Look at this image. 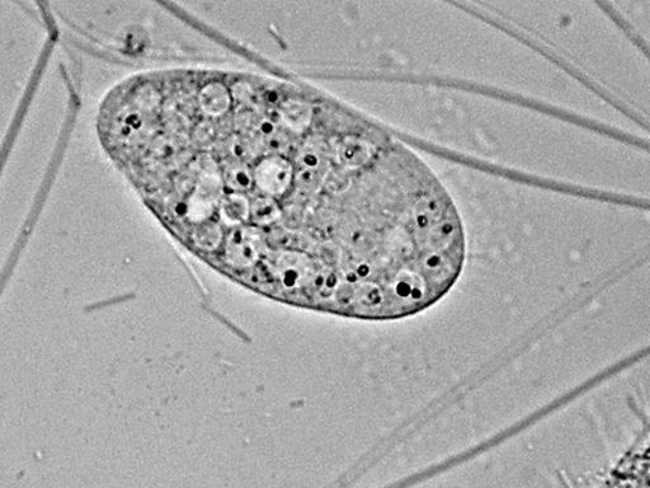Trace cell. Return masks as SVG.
<instances>
[{
  "instance_id": "9",
  "label": "cell",
  "mask_w": 650,
  "mask_h": 488,
  "mask_svg": "<svg viewBox=\"0 0 650 488\" xmlns=\"http://www.w3.org/2000/svg\"><path fill=\"white\" fill-rule=\"evenodd\" d=\"M225 185L230 187L233 191H246L251 187L253 182V175L247 167L233 166L224 173Z\"/></svg>"
},
{
  "instance_id": "7",
  "label": "cell",
  "mask_w": 650,
  "mask_h": 488,
  "mask_svg": "<svg viewBox=\"0 0 650 488\" xmlns=\"http://www.w3.org/2000/svg\"><path fill=\"white\" fill-rule=\"evenodd\" d=\"M221 237H223V232H221L220 225L206 220V222L197 225L195 234H193V242L202 250L211 251L219 246Z\"/></svg>"
},
{
  "instance_id": "5",
  "label": "cell",
  "mask_w": 650,
  "mask_h": 488,
  "mask_svg": "<svg viewBox=\"0 0 650 488\" xmlns=\"http://www.w3.org/2000/svg\"><path fill=\"white\" fill-rule=\"evenodd\" d=\"M221 217L226 223L240 224L249 219V201L240 192L225 197L220 205Z\"/></svg>"
},
{
  "instance_id": "3",
  "label": "cell",
  "mask_w": 650,
  "mask_h": 488,
  "mask_svg": "<svg viewBox=\"0 0 650 488\" xmlns=\"http://www.w3.org/2000/svg\"><path fill=\"white\" fill-rule=\"evenodd\" d=\"M229 261L235 266H251L257 260V247L246 232H235L228 244Z\"/></svg>"
},
{
  "instance_id": "1",
  "label": "cell",
  "mask_w": 650,
  "mask_h": 488,
  "mask_svg": "<svg viewBox=\"0 0 650 488\" xmlns=\"http://www.w3.org/2000/svg\"><path fill=\"white\" fill-rule=\"evenodd\" d=\"M221 194V182L214 164H206L204 171L197 178L195 190L188 197L186 204L187 218L192 223H204L218 208Z\"/></svg>"
},
{
  "instance_id": "8",
  "label": "cell",
  "mask_w": 650,
  "mask_h": 488,
  "mask_svg": "<svg viewBox=\"0 0 650 488\" xmlns=\"http://www.w3.org/2000/svg\"><path fill=\"white\" fill-rule=\"evenodd\" d=\"M310 115L312 112L309 107L300 102L286 103L281 110L282 120L295 131L303 130L308 126Z\"/></svg>"
},
{
  "instance_id": "4",
  "label": "cell",
  "mask_w": 650,
  "mask_h": 488,
  "mask_svg": "<svg viewBox=\"0 0 650 488\" xmlns=\"http://www.w3.org/2000/svg\"><path fill=\"white\" fill-rule=\"evenodd\" d=\"M202 110L207 115L218 116L229 109L230 97L228 91L220 83H210L200 93Z\"/></svg>"
},
{
  "instance_id": "6",
  "label": "cell",
  "mask_w": 650,
  "mask_h": 488,
  "mask_svg": "<svg viewBox=\"0 0 650 488\" xmlns=\"http://www.w3.org/2000/svg\"><path fill=\"white\" fill-rule=\"evenodd\" d=\"M249 217H252L254 223L270 224L280 217L279 205L270 196L257 197L252 205H249Z\"/></svg>"
},
{
  "instance_id": "2",
  "label": "cell",
  "mask_w": 650,
  "mask_h": 488,
  "mask_svg": "<svg viewBox=\"0 0 650 488\" xmlns=\"http://www.w3.org/2000/svg\"><path fill=\"white\" fill-rule=\"evenodd\" d=\"M294 170L287 159L271 156L262 159L253 173V181L266 195L281 196L289 190Z\"/></svg>"
}]
</instances>
